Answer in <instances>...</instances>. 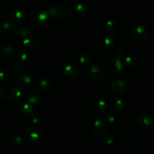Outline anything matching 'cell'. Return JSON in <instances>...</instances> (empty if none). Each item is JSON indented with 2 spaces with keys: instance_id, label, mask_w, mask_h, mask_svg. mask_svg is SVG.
<instances>
[{
  "instance_id": "obj_5",
  "label": "cell",
  "mask_w": 154,
  "mask_h": 154,
  "mask_svg": "<svg viewBox=\"0 0 154 154\" xmlns=\"http://www.w3.org/2000/svg\"><path fill=\"white\" fill-rule=\"evenodd\" d=\"M24 135L29 141L36 142L41 141L44 138V131L39 126L31 125L26 129Z\"/></svg>"
},
{
  "instance_id": "obj_3",
  "label": "cell",
  "mask_w": 154,
  "mask_h": 154,
  "mask_svg": "<svg viewBox=\"0 0 154 154\" xmlns=\"http://www.w3.org/2000/svg\"><path fill=\"white\" fill-rule=\"evenodd\" d=\"M116 46L115 39L111 36H107L102 39L97 45V52L102 57H107L113 52Z\"/></svg>"
},
{
  "instance_id": "obj_34",
  "label": "cell",
  "mask_w": 154,
  "mask_h": 154,
  "mask_svg": "<svg viewBox=\"0 0 154 154\" xmlns=\"http://www.w3.org/2000/svg\"><path fill=\"white\" fill-rule=\"evenodd\" d=\"M41 119L40 117H38V116H33L32 117V122L33 125H35V126H38V124H39V123H41Z\"/></svg>"
},
{
  "instance_id": "obj_17",
  "label": "cell",
  "mask_w": 154,
  "mask_h": 154,
  "mask_svg": "<svg viewBox=\"0 0 154 154\" xmlns=\"http://www.w3.org/2000/svg\"><path fill=\"white\" fill-rule=\"evenodd\" d=\"M18 111L20 116H22L24 118H32L35 114L34 108H33L32 105L29 103L28 102H24L20 105Z\"/></svg>"
},
{
  "instance_id": "obj_9",
  "label": "cell",
  "mask_w": 154,
  "mask_h": 154,
  "mask_svg": "<svg viewBox=\"0 0 154 154\" xmlns=\"http://www.w3.org/2000/svg\"><path fill=\"white\" fill-rule=\"evenodd\" d=\"M88 74L90 78L96 81H99L103 79L105 72L99 63H93L88 68Z\"/></svg>"
},
{
  "instance_id": "obj_23",
  "label": "cell",
  "mask_w": 154,
  "mask_h": 154,
  "mask_svg": "<svg viewBox=\"0 0 154 154\" xmlns=\"http://www.w3.org/2000/svg\"><path fill=\"white\" fill-rule=\"evenodd\" d=\"M108 107L111 111H120L123 107V101L119 97H114L110 99L108 103Z\"/></svg>"
},
{
  "instance_id": "obj_24",
  "label": "cell",
  "mask_w": 154,
  "mask_h": 154,
  "mask_svg": "<svg viewBox=\"0 0 154 154\" xmlns=\"http://www.w3.org/2000/svg\"><path fill=\"white\" fill-rule=\"evenodd\" d=\"M93 59V56L91 52L88 51H81L78 54V60L81 64H87L92 62Z\"/></svg>"
},
{
  "instance_id": "obj_31",
  "label": "cell",
  "mask_w": 154,
  "mask_h": 154,
  "mask_svg": "<svg viewBox=\"0 0 154 154\" xmlns=\"http://www.w3.org/2000/svg\"><path fill=\"white\" fill-rule=\"evenodd\" d=\"M117 54V58L120 59V60L121 58L124 57V59H125L126 57V51L124 49V48H120V49L118 50Z\"/></svg>"
},
{
  "instance_id": "obj_27",
  "label": "cell",
  "mask_w": 154,
  "mask_h": 154,
  "mask_svg": "<svg viewBox=\"0 0 154 154\" xmlns=\"http://www.w3.org/2000/svg\"><path fill=\"white\" fill-rule=\"evenodd\" d=\"M31 32V28L27 24H20L17 28V35L19 38H25L27 36L32 35Z\"/></svg>"
},
{
  "instance_id": "obj_2",
  "label": "cell",
  "mask_w": 154,
  "mask_h": 154,
  "mask_svg": "<svg viewBox=\"0 0 154 154\" xmlns=\"http://www.w3.org/2000/svg\"><path fill=\"white\" fill-rule=\"evenodd\" d=\"M49 14L48 12L42 9H35L30 12L29 20L31 24L36 27H44L48 22Z\"/></svg>"
},
{
  "instance_id": "obj_16",
  "label": "cell",
  "mask_w": 154,
  "mask_h": 154,
  "mask_svg": "<svg viewBox=\"0 0 154 154\" xmlns=\"http://www.w3.org/2000/svg\"><path fill=\"white\" fill-rule=\"evenodd\" d=\"M40 43L41 41L38 36L35 35H30L27 36L25 38L23 39V47L29 50L37 49L40 45Z\"/></svg>"
},
{
  "instance_id": "obj_18",
  "label": "cell",
  "mask_w": 154,
  "mask_h": 154,
  "mask_svg": "<svg viewBox=\"0 0 154 154\" xmlns=\"http://www.w3.org/2000/svg\"><path fill=\"white\" fill-rule=\"evenodd\" d=\"M26 97L27 102L32 105H38L42 100V96L41 92L38 90H35V89L29 90L27 91Z\"/></svg>"
},
{
  "instance_id": "obj_29",
  "label": "cell",
  "mask_w": 154,
  "mask_h": 154,
  "mask_svg": "<svg viewBox=\"0 0 154 154\" xmlns=\"http://www.w3.org/2000/svg\"><path fill=\"white\" fill-rule=\"evenodd\" d=\"M29 56L28 53L24 50H20L17 54V63L23 65L25 63L28 61Z\"/></svg>"
},
{
  "instance_id": "obj_37",
  "label": "cell",
  "mask_w": 154,
  "mask_h": 154,
  "mask_svg": "<svg viewBox=\"0 0 154 154\" xmlns=\"http://www.w3.org/2000/svg\"><path fill=\"white\" fill-rule=\"evenodd\" d=\"M117 154H127V153H126V152H124V151H121V152H119V153Z\"/></svg>"
},
{
  "instance_id": "obj_38",
  "label": "cell",
  "mask_w": 154,
  "mask_h": 154,
  "mask_svg": "<svg viewBox=\"0 0 154 154\" xmlns=\"http://www.w3.org/2000/svg\"><path fill=\"white\" fill-rule=\"evenodd\" d=\"M153 132L154 133V126L153 127Z\"/></svg>"
},
{
  "instance_id": "obj_13",
  "label": "cell",
  "mask_w": 154,
  "mask_h": 154,
  "mask_svg": "<svg viewBox=\"0 0 154 154\" xmlns=\"http://www.w3.org/2000/svg\"><path fill=\"white\" fill-rule=\"evenodd\" d=\"M91 130L94 135L98 137H103L108 132L106 124L101 120H95L91 124Z\"/></svg>"
},
{
  "instance_id": "obj_22",
  "label": "cell",
  "mask_w": 154,
  "mask_h": 154,
  "mask_svg": "<svg viewBox=\"0 0 154 154\" xmlns=\"http://www.w3.org/2000/svg\"><path fill=\"white\" fill-rule=\"evenodd\" d=\"M105 31H106L110 35H113L116 34L117 32L118 31L119 25L115 20L109 19L106 21V23H105Z\"/></svg>"
},
{
  "instance_id": "obj_12",
  "label": "cell",
  "mask_w": 154,
  "mask_h": 154,
  "mask_svg": "<svg viewBox=\"0 0 154 154\" xmlns=\"http://www.w3.org/2000/svg\"><path fill=\"white\" fill-rule=\"evenodd\" d=\"M123 68V63L118 58H111L108 60L105 64L106 72L110 74H117Z\"/></svg>"
},
{
  "instance_id": "obj_21",
  "label": "cell",
  "mask_w": 154,
  "mask_h": 154,
  "mask_svg": "<svg viewBox=\"0 0 154 154\" xmlns=\"http://www.w3.org/2000/svg\"><path fill=\"white\" fill-rule=\"evenodd\" d=\"M39 87L43 92L48 93V92H51V90H53L54 87V83L51 78L45 77V78H43L40 80Z\"/></svg>"
},
{
  "instance_id": "obj_19",
  "label": "cell",
  "mask_w": 154,
  "mask_h": 154,
  "mask_svg": "<svg viewBox=\"0 0 154 154\" xmlns=\"http://www.w3.org/2000/svg\"><path fill=\"white\" fill-rule=\"evenodd\" d=\"M90 9V4L87 0H80L75 2L74 10L78 14H86Z\"/></svg>"
},
{
  "instance_id": "obj_4",
  "label": "cell",
  "mask_w": 154,
  "mask_h": 154,
  "mask_svg": "<svg viewBox=\"0 0 154 154\" xmlns=\"http://www.w3.org/2000/svg\"><path fill=\"white\" fill-rule=\"evenodd\" d=\"M15 55L14 47L11 44L3 43L0 45V62L8 63L11 62Z\"/></svg>"
},
{
  "instance_id": "obj_35",
  "label": "cell",
  "mask_w": 154,
  "mask_h": 154,
  "mask_svg": "<svg viewBox=\"0 0 154 154\" xmlns=\"http://www.w3.org/2000/svg\"><path fill=\"white\" fill-rule=\"evenodd\" d=\"M5 97V91L4 88L0 85V102L4 100Z\"/></svg>"
},
{
  "instance_id": "obj_30",
  "label": "cell",
  "mask_w": 154,
  "mask_h": 154,
  "mask_svg": "<svg viewBox=\"0 0 154 154\" xmlns=\"http://www.w3.org/2000/svg\"><path fill=\"white\" fill-rule=\"evenodd\" d=\"M9 79V74L5 70H0V84H4Z\"/></svg>"
},
{
  "instance_id": "obj_28",
  "label": "cell",
  "mask_w": 154,
  "mask_h": 154,
  "mask_svg": "<svg viewBox=\"0 0 154 154\" xmlns=\"http://www.w3.org/2000/svg\"><path fill=\"white\" fill-rule=\"evenodd\" d=\"M9 143L13 147H19L23 143V138L18 134H13L9 138Z\"/></svg>"
},
{
  "instance_id": "obj_39",
  "label": "cell",
  "mask_w": 154,
  "mask_h": 154,
  "mask_svg": "<svg viewBox=\"0 0 154 154\" xmlns=\"http://www.w3.org/2000/svg\"><path fill=\"white\" fill-rule=\"evenodd\" d=\"M153 32H154V26H153Z\"/></svg>"
},
{
  "instance_id": "obj_1",
  "label": "cell",
  "mask_w": 154,
  "mask_h": 154,
  "mask_svg": "<svg viewBox=\"0 0 154 154\" xmlns=\"http://www.w3.org/2000/svg\"><path fill=\"white\" fill-rule=\"evenodd\" d=\"M48 14L56 21H63L67 20L71 16V8L67 4L65 3L59 2L53 5L52 6L48 9Z\"/></svg>"
},
{
  "instance_id": "obj_40",
  "label": "cell",
  "mask_w": 154,
  "mask_h": 154,
  "mask_svg": "<svg viewBox=\"0 0 154 154\" xmlns=\"http://www.w3.org/2000/svg\"><path fill=\"white\" fill-rule=\"evenodd\" d=\"M0 40H1V38H0Z\"/></svg>"
},
{
  "instance_id": "obj_26",
  "label": "cell",
  "mask_w": 154,
  "mask_h": 154,
  "mask_svg": "<svg viewBox=\"0 0 154 154\" xmlns=\"http://www.w3.org/2000/svg\"><path fill=\"white\" fill-rule=\"evenodd\" d=\"M32 83V78L30 75L24 74L21 75L17 80V84L20 88L22 89H27L31 86Z\"/></svg>"
},
{
  "instance_id": "obj_6",
  "label": "cell",
  "mask_w": 154,
  "mask_h": 154,
  "mask_svg": "<svg viewBox=\"0 0 154 154\" xmlns=\"http://www.w3.org/2000/svg\"><path fill=\"white\" fill-rule=\"evenodd\" d=\"M0 34L6 38H13L17 35V28L13 23L4 20L0 23Z\"/></svg>"
},
{
  "instance_id": "obj_20",
  "label": "cell",
  "mask_w": 154,
  "mask_h": 154,
  "mask_svg": "<svg viewBox=\"0 0 154 154\" xmlns=\"http://www.w3.org/2000/svg\"><path fill=\"white\" fill-rule=\"evenodd\" d=\"M64 73L69 79H76L80 75L79 68L74 64H68L65 66Z\"/></svg>"
},
{
  "instance_id": "obj_32",
  "label": "cell",
  "mask_w": 154,
  "mask_h": 154,
  "mask_svg": "<svg viewBox=\"0 0 154 154\" xmlns=\"http://www.w3.org/2000/svg\"><path fill=\"white\" fill-rule=\"evenodd\" d=\"M105 142L109 145H111L114 142V136L113 134H108L105 138Z\"/></svg>"
},
{
  "instance_id": "obj_25",
  "label": "cell",
  "mask_w": 154,
  "mask_h": 154,
  "mask_svg": "<svg viewBox=\"0 0 154 154\" xmlns=\"http://www.w3.org/2000/svg\"><path fill=\"white\" fill-rule=\"evenodd\" d=\"M124 63L126 66L130 69H135L139 66L140 60L135 56L128 55L124 59Z\"/></svg>"
},
{
  "instance_id": "obj_15",
  "label": "cell",
  "mask_w": 154,
  "mask_h": 154,
  "mask_svg": "<svg viewBox=\"0 0 154 154\" xmlns=\"http://www.w3.org/2000/svg\"><path fill=\"white\" fill-rule=\"evenodd\" d=\"M26 11L20 7H14L9 13V17L14 22L17 23H21L23 22L26 19Z\"/></svg>"
},
{
  "instance_id": "obj_7",
  "label": "cell",
  "mask_w": 154,
  "mask_h": 154,
  "mask_svg": "<svg viewBox=\"0 0 154 154\" xmlns=\"http://www.w3.org/2000/svg\"><path fill=\"white\" fill-rule=\"evenodd\" d=\"M89 109L93 115L102 116L106 113L108 105L103 99H96L90 103Z\"/></svg>"
},
{
  "instance_id": "obj_11",
  "label": "cell",
  "mask_w": 154,
  "mask_h": 154,
  "mask_svg": "<svg viewBox=\"0 0 154 154\" xmlns=\"http://www.w3.org/2000/svg\"><path fill=\"white\" fill-rule=\"evenodd\" d=\"M110 88L115 94H122L127 90L128 82L123 78H117L111 82Z\"/></svg>"
},
{
  "instance_id": "obj_33",
  "label": "cell",
  "mask_w": 154,
  "mask_h": 154,
  "mask_svg": "<svg viewBox=\"0 0 154 154\" xmlns=\"http://www.w3.org/2000/svg\"><path fill=\"white\" fill-rule=\"evenodd\" d=\"M105 120L108 123H113L115 121V117H114V114H107L106 117H105Z\"/></svg>"
},
{
  "instance_id": "obj_36",
  "label": "cell",
  "mask_w": 154,
  "mask_h": 154,
  "mask_svg": "<svg viewBox=\"0 0 154 154\" xmlns=\"http://www.w3.org/2000/svg\"><path fill=\"white\" fill-rule=\"evenodd\" d=\"M127 154H143V153L141 150H139V149L134 148L132 149Z\"/></svg>"
},
{
  "instance_id": "obj_8",
  "label": "cell",
  "mask_w": 154,
  "mask_h": 154,
  "mask_svg": "<svg viewBox=\"0 0 154 154\" xmlns=\"http://www.w3.org/2000/svg\"><path fill=\"white\" fill-rule=\"evenodd\" d=\"M150 31L146 26L143 24H137L132 29V35L138 40H144L150 35Z\"/></svg>"
},
{
  "instance_id": "obj_10",
  "label": "cell",
  "mask_w": 154,
  "mask_h": 154,
  "mask_svg": "<svg viewBox=\"0 0 154 154\" xmlns=\"http://www.w3.org/2000/svg\"><path fill=\"white\" fill-rule=\"evenodd\" d=\"M137 124L143 129H148L153 126L154 118L153 116L148 113H141L137 117Z\"/></svg>"
},
{
  "instance_id": "obj_14",
  "label": "cell",
  "mask_w": 154,
  "mask_h": 154,
  "mask_svg": "<svg viewBox=\"0 0 154 154\" xmlns=\"http://www.w3.org/2000/svg\"><path fill=\"white\" fill-rule=\"evenodd\" d=\"M24 93L22 90L17 87H12L6 93V98L11 103H17L23 99Z\"/></svg>"
}]
</instances>
